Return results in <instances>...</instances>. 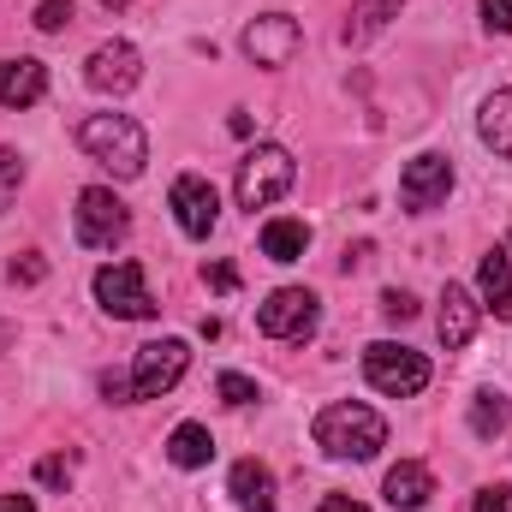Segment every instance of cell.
<instances>
[{"label": "cell", "instance_id": "cell-13", "mask_svg": "<svg viewBox=\"0 0 512 512\" xmlns=\"http://www.w3.org/2000/svg\"><path fill=\"white\" fill-rule=\"evenodd\" d=\"M48 96V66L18 54V60H0V108H36Z\"/></svg>", "mask_w": 512, "mask_h": 512}, {"label": "cell", "instance_id": "cell-34", "mask_svg": "<svg viewBox=\"0 0 512 512\" xmlns=\"http://www.w3.org/2000/svg\"><path fill=\"white\" fill-rule=\"evenodd\" d=\"M102 6H114V12H120V6H131V0H102Z\"/></svg>", "mask_w": 512, "mask_h": 512}, {"label": "cell", "instance_id": "cell-7", "mask_svg": "<svg viewBox=\"0 0 512 512\" xmlns=\"http://www.w3.org/2000/svg\"><path fill=\"white\" fill-rule=\"evenodd\" d=\"M364 376H370V387H376V393L411 399V393H423V387H429V358H423V352H411V346L376 340V346L364 352Z\"/></svg>", "mask_w": 512, "mask_h": 512}, {"label": "cell", "instance_id": "cell-19", "mask_svg": "<svg viewBox=\"0 0 512 512\" xmlns=\"http://www.w3.org/2000/svg\"><path fill=\"white\" fill-rule=\"evenodd\" d=\"M167 459H173L179 471H203V465L215 459V435H209L203 423H179V429L167 435Z\"/></svg>", "mask_w": 512, "mask_h": 512}, {"label": "cell", "instance_id": "cell-30", "mask_svg": "<svg viewBox=\"0 0 512 512\" xmlns=\"http://www.w3.org/2000/svg\"><path fill=\"white\" fill-rule=\"evenodd\" d=\"M382 316H393V322H411V316H417V298H411V292H387V298H382Z\"/></svg>", "mask_w": 512, "mask_h": 512}, {"label": "cell", "instance_id": "cell-2", "mask_svg": "<svg viewBox=\"0 0 512 512\" xmlns=\"http://www.w3.org/2000/svg\"><path fill=\"white\" fill-rule=\"evenodd\" d=\"M78 143H84V155H90L96 167H108L114 179H137L143 161H149V137H143V126H137L131 114H90V120L78 126Z\"/></svg>", "mask_w": 512, "mask_h": 512}, {"label": "cell", "instance_id": "cell-29", "mask_svg": "<svg viewBox=\"0 0 512 512\" xmlns=\"http://www.w3.org/2000/svg\"><path fill=\"white\" fill-rule=\"evenodd\" d=\"M203 286L233 292V286H239V268H233V262H209V268H203Z\"/></svg>", "mask_w": 512, "mask_h": 512}, {"label": "cell", "instance_id": "cell-23", "mask_svg": "<svg viewBox=\"0 0 512 512\" xmlns=\"http://www.w3.org/2000/svg\"><path fill=\"white\" fill-rule=\"evenodd\" d=\"M18 185H24V155H18V149H0V215H6V203L18 197Z\"/></svg>", "mask_w": 512, "mask_h": 512}, {"label": "cell", "instance_id": "cell-31", "mask_svg": "<svg viewBox=\"0 0 512 512\" xmlns=\"http://www.w3.org/2000/svg\"><path fill=\"white\" fill-rule=\"evenodd\" d=\"M42 274H48V262H42V256H24V262H12V280H24V286H30V280H42Z\"/></svg>", "mask_w": 512, "mask_h": 512}, {"label": "cell", "instance_id": "cell-4", "mask_svg": "<svg viewBox=\"0 0 512 512\" xmlns=\"http://www.w3.org/2000/svg\"><path fill=\"white\" fill-rule=\"evenodd\" d=\"M185 370H191V346L185 340H149V346H137V358H131V399H161V393H173V387L185 382Z\"/></svg>", "mask_w": 512, "mask_h": 512}, {"label": "cell", "instance_id": "cell-3", "mask_svg": "<svg viewBox=\"0 0 512 512\" xmlns=\"http://www.w3.org/2000/svg\"><path fill=\"white\" fill-rule=\"evenodd\" d=\"M292 179H298V161L280 149V143H256L251 155L239 161V179H233V197H239V209H268V203H280L286 191H292Z\"/></svg>", "mask_w": 512, "mask_h": 512}, {"label": "cell", "instance_id": "cell-14", "mask_svg": "<svg viewBox=\"0 0 512 512\" xmlns=\"http://www.w3.org/2000/svg\"><path fill=\"white\" fill-rule=\"evenodd\" d=\"M477 298L465 292V286H447L441 292V316H435V334H441V346L447 352H459V346H471V334H477Z\"/></svg>", "mask_w": 512, "mask_h": 512}, {"label": "cell", "instance_id": "cell-26", "mask_svg": "<svg viewBox=\"0 0 512 512\" xmlns=\"http://www.w3.org/2000/svg\"><path fill=\"white\" fill-rule=\"evenodd\" d=\"M36 477H42L48 489H66V483H72V453H48V459L36 465Z\"/></svg>", "mask_w": 512, "mask_h": 512}, {"label": "cell", "instance_id": "cell-16", "mask_svg": "<svg viewBox=\"0 0 512 512\" xmlns=\"http://www.w3.org/2000/svg\"><path fill=\"white\" fill-rule=\"evenodd\" d=\"M227 495H233L245 512H274L280 507V501H274V471H268L262 459H239V465H233Z\"/></svg>", "mask_w": 512, "mask_h": 512}, {"label": "cell", "instance_id": "cell-21", "mask_svg": "<svg viewBox=\"0 0 512 512\" xmlns=\"http://www.w3.org/2000/svg\"><path fill=\"white\" fill-rule=\"evenodd\" d=\"M399 6H405V0H358L352 18H346V42H370V36H382L387 24L399 18Z\"/></svg>", "mask_w": 512, "mask_h": 512}, {"label": "cell", "instance_id": "cell-33", "mask_svg": "<svg viewBox=\"0 0 512 512\" xmlns=\"http://www.w3.org/2000/svg\"><path fill=\"white\" fill-rule=\"evenodd\" d=\"M0 512H36L30 495H0Z\"/></svg>", "mask_w": 512, "mask_h": 512}, {"label": "cell", "instance_id": "cell-25", "mask_svg": "<svg viewBox=\"0 0 512 512\" xmlns=\"http://www.w3.org/2000/svg\"><path fill=\"white\" fill-rule=\"evenodd\" d=\"M72 24V0H36V30H66Z\"/></svg>", "mask_w": 512, "mask_h": 512}, {"label": "cell", "instance_id": "cell-22", "mask_svg": "<svg viewBox=\"0 0 512 512\" xmlns=\"http://www.w3.org/2000/svg\"><path fill=\"white\" fill-rule=\"evenodd\" d=\"M512 423V405L507 393H495V387H483V393H471V435H483V441H495L501 429Z\"/></svg>", "mask_w": 512, "mask_h": 512}, {"label": "cell", "instance_id": "cell-24", "mask_svg": "<svg viewBox=\"0 0 512 512\" xmlns=\"http://www.w3.org/2000/svg\"><path fill=\"white\" fill-rule=\"evenodd\" d=\"M215 393H221L227 405H251L256 382H251V376H239V370H227V376H215Z\"/></svg>", "mask_w": 512, "mask_h": 512}, {"label": "cell", "instance_id": "cell-32", "mask_svg": "<svg viewBox=\"0 0 512 512\" xmlns=\"http://www.w3.org/2000/svg\"><path fill=\"white\" fill-rule=\"evenodd\" d=\"M316 512H370V507H364V501H352V495H328Z\"/></svg>", "mask_w": 512, "mask_h": 512}, {"label": "cell", "instance_id": "cell-17", "mask_svg": "<svg viewBox=\"0 0 512 512\" xmlns=\"http://www.w3.org/2000/svg\"><path fill=\"white\" fill-rule=\"evenodd\" d=\"M477 292H483V310H495V322H512V256L489 251L477 268Z\"/></svg>", "mask_w": 512, "mask_h": 512}, {"label": "cell", "instance_id": "cell-18", "mask_svg": "<svg viewBox=\"0 0 512 512\" xmlns=\"http://www.w3.org/2000/svg\"><path fill=\"white\" fill-rule=\"evenodd\" d=\"M477 137H483L501 161H512V90H495V96L483 102V114H477Z\"/></svg>", "mask_w": 512, "mask_h": 512}, {"label": "cell", "instance_id": "cell-11", "mask_svg": "<svg viewBox=\"0 0 512 512\" xmlns=\"http://www.w3.org/2000/svg\"><path fill=\"white\" fill-rule=\"evenodd\" d=\"M447 191H453V161H447V155H417V161L399 173V203H405L411 215L441 209Z\"/></svg>", "mask_w": 512, "mask_h": 512}, {"label": "cell", "instance_id": "cell-6", "mask_svg": "<svg viewBox=\"0 0 512 512\" xmlns=\"http://www.w3.org/2000/svg\"><path fill=\"white\" fill-rule=\"evenodd\" d=\"M316 322H322V304H316L310 286H274V292L256 304V328H262L268 340H310Z\"/></svg>", "mask_w": 512, "mask_h": 512}, {"label": "cell", "instance_id": "cell-5", "mask_svg": "<svg viewBox=\"0 0 512 512\" xmlns=\"http://www.w3.org/2000/svg\"><path fill=\"white\" fill-rule=\"evenodd\" d=\"M96 304L114 322H149L161 310L155 292H149V280H143V262H108V268H96Z\"/></svg>", "mask_w": 512, "mask_h": 512}, {"label": "cell", "instance_id": "cell-20", "mask_svg": "<svg viewBox=\"0 0 512 512\" xmlns=\"http://www.w3.org/2000/svg\"><path fill=\"white\" fill-rule=\"evenodd\" d=\"M304 251H310V227L304 221H268L262 227V256L268 262H298Z\"/></svg>", "mask_w": 512, "mask_h": 512}, {"label": "cell", "instance_id": "cell-1", "mask_svg": "<svg viewBox=\"0 0 512 512\" xmlns=\"http://www.w3.org/2000/svg\"><path fill=\"white\" fill-rule=\"evenodd\" d=\"M316 447H322L328 459H376L387 447L382 411H370V405H358V399L322 405V411H316Z\"/></svg>", "mask_w": 512, "mask_h": 512}, {"label": "cell", "instance_id": "cell-27", "mask_svg": "<svg viewBox=\"0 0 512 512\" xmlns=\"http://www.w3.org/2000/svg\"><path fill=\"white\" fill-rule=\"evenodd\" d=\"M471 512H512V489H507V483H495V489H477Z\"/></svg>", "mask_w": 512, "mask_h": 512}, {"label": "cell", "instance_id": "cell-15", "mask_svg": "<svg viewBox=\"0 0 512 512\" xmlns=\"http://www.w3.org/2000/svg\"><path fill=\"white\" fill-rule=\"evenodd\" d=\"M382 495H387V507H393V512H417V507H429V495H435V477H429V465H417V459H399V465L387 471Z\"/></svg>", "mask_w": 512, "mask_h": 512}, {"label": "cell", "instance_id": "cell-8", "mask_svg": "<svg viewBox=\"0 0 512 512\" xmlns=\"http://www.w3.org/2000/svg\"><path fill=\"white\" fill-rule=\"evenodd\" d=\"M72 221H78V245H90V251H114V245L131 233L126 203H120L108 185H90V191H78V209H72Z\"/></svg>", "mask_w": 512, "mask_h": 512}, {"label": "cell", "instance_id": "cell-10", "mask_svg": "<svg viewBox=\"0 0 512 512\" xmlns=\"http://www.w3.org/2000/svg\"><path fill=\"white\" fill-rule=\"evenodd\" d=\"M167 203H173V215H179V233H185V239H209V233H215V221H221V197H215V185H209L203 173H179V179H173V191H167Z\"/></svg>", "mask_w": 512, "mask_h": 512}, {"label": "cell", "instance_id": "cell-28", "mask_svg": "<svg viewBox=\"0 0 512 512\" xmlns=\"http://www.w3.org/2000/svg\"><path fill=\"white\" fill-rule=\"evenodd\" d=\"M483 24L495 36H512V0H483Z\"/></svg>", "mask_w": 512, "mask_h": 512}, {"label": "cell", "instance_id": "cell-12", "mask_svg": "<svg viewBox=\"0 0 512 512\" xmlns=\"http://www.w3.org/2000/svg\"><path fill=\"white\" fill-rule=\"evenodd\" d=\"M137 78H143V54H137L131 42H102V48L90 54V66H84V84H90L96 96H126Z\"/></svg>", "mask_w": 512, "mask_h": 512}, {"label": "cell", "instance_id": "cell-9", "mask_svg": "<svg viewBox=\"0 0 512 512\" xmlns=\"http://www.w3.org/2000/svg\"><path fill=\"white\" fill-rule=\"evenodd\" d=\"M298 42H304V30H298V18H292V12H262V18L245 24V54H251L256 66H268V72L292 66Z\"/></svg>", "mask_w": 512, "mask_h": 512}]
</instances>
